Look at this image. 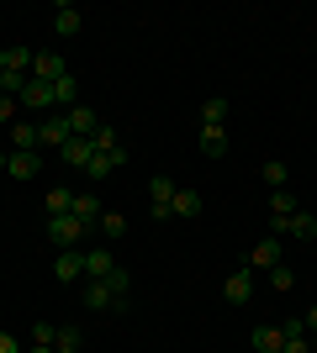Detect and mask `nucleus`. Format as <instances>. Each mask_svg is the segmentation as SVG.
I'll use <instances>...</instances> for the list:
<instances>
[{
    "instance_id": "21",
    "label": "nucleus",
    "mask_w": 317,
    "mask_h": 353,
    "mask_svg": "<svg viewBox=\"0 0 317 353\" xmlns=\"http://www.w3.org/2000/svg\"><path fill=\"white\" fill-rule=\"evenodd\" d=\"M37 169H43L37 153H11V163H6V174H11V179H32Z\"/></svg>"
},
{
    "instance_id": "30",
    "label": "nucleus",
    "mask_w": 317,
    "mask_h": 353,
    "mask_svg": "<svg viewBox=\"0 0 317 353\" xmlns=\"http://www.w3.org/2000/svg\"><path fill=\"white\" fill-rule=\"evenodd\" d=\"M222 121H227V101L217 95V101L201 105V127H222Z\"/></svg>"
},
{
    "instance_id": "13",
    "label": "nucleus",
    "mask_w": 317,
    "mask_h": 353,
    "mask_svg": "<svg viewBox=\"0 0 317 353\" xmlns=\"http://www.w3.org/2000/svg\"><path fill=\"white\" fill-rule=\"evenodd\" d=\"M59 159L69 163V169H85V163L95 159V148H90V137H69V143L59 148Z\"/></svg>"
},
{
    "instance_id": "25",
    "label": "nucleus",
    "mask_w": 317,
    "mask_h": 353,
    "mask_svg": "<svg viewBox=\"0 0 317 353\" xmlns=\"http://www.w3.org/2000/svg\"><path fill=\"white\" fill-rule=\"evenodd\" d=\"M201 153H206V159H222L227 153V132L222 127H201Z\"/></svg>"
},
{
    "instance_id": "31",
    "label": "nucleus",
    "mask_w": 317,
    "mask_h": 353,
    "mask_svg": "<svg viewBox=\"0 0 317 353\" xmlns=\"http://www.w3.org/2000/svg\"><path fill=\"white\" fill-rule=\"evenodd\" d=\"M265 185H275V190H286V159H265Z\"/></svg>"
},
{
    "instance_id": "34",
    "label": "nucleus",
    "mask_w": 317,
    "mask_h": 353,
    "mask_svg": "<svg viewBox=\"0 0 317 353\" xmlns=\"http://www.w3.org/2000/svg\"><path fill=\"white\" fill-rule=\"evenodd\" d=\"M16 105H21V101H11V95H0V127H11V121H16Z\"/></svg>"
},
{
    "instance_id": "39",
    "label": "nucleus",
    "mask_w": 317,
    "mask_h": 353,
    "mask_svg": "<svg viewBox=\"0 0 317 353\" xmlns=\"http://www.w3.org/2000/svg\"><path fill=\"white\" fill-rule=\"evenodd\" d=\"M27 353H53V348H43V343H32V348H27Z\"/></svg>"
},
{
    "instance_id": "29",
    "label": "nucleus",
    "mask_w": 317,
    "mask_h": 353,
    "mask_svg": "<svg viewBox=\"0 0 317 353\" xmlns=\"http://www.w3.org/2000/svg\"><path fill=\"white\" fill-rule=\"evenodd\" d=\"M106 285H111V295H117V301H127V295H133V274H127V269H111V274H106Z\"/></svg>"
},
{
    "instance_id": "41",
    "label": "nucleus",
    "mask_w": 317,
    "mask_h": 353,
    "mask_svg": "<svg viewBox=\"0 0 317 353\" xmlns=\"http://www.w3.org/2000/svg\"><path fill=\"white\" fill-rule=\"evenodd\" d=\"M312 353H317V332H312Z\"/></svg>"
},
{
    "instance_id": "35",
    "label": "nucleus",
    "mask_w": 317,
    "mask_h": 353,
    "mask_svg": "<svg viewBox=\"0 0 317 353\" xmlns=\"http://www.w3.org/2000/svg\"><path fill=\"white\" fill-rule=\"evenodd\" d=\"M280 353H312V338H286V343H280Z\"/></svg>"
},
{
    "instance_id": "28",
    "label": "nucleus",
    "mask_w": 317,
    "mask_h": 353,
    "mask_svg": "<svg viewBox=\"0 0 317 353\" xmlns=\"http://www.w3.org/2000/svg\"><path fill=\"white\" fill-rule=\"evenodd\" d=\"M32 59H37V53H32V48H21V43H11V48H6V69L32 74Z\"/></svg>"
},
{
    "instance_id": "19",
    "label": "nucleus",
    "mask_w": 317,
    "mask_h": 353,
    "mask_svg": "<svg viewBox=\"0 0 317 353\" xmlns=\"http://www.w3.org/2000/svg\"><path fill=\"white\" fill-rule=\"evenodd\" d=\"M296 211H302V206H296V195H291V190H270V221H291Z\"/></svg>"
},
{
    "instance_id": "1",
    "label": "nucleus",
    "mask_w": 317,
    "mask_h": 353,
    "mask_svg": "<svg viewBox=\"0 0 317 353\" xmlns=\"http://www.w3.org/2000/svg\"><path fill=\"white\" fill-rule=\"evenodd\" d=\"M85 232H90V227H85L75 211H69V216H48V243H53V248H79Z\"/></svg>"
},
{
    "instance_id": "22",
    "label": "nucleus",
    "mask_w": 317,
    "mask_h": 353,
    "mask_svg": "<svg viewBox=\"0 0 317 353\" xmlns=\"http://www.w3.org/2000/svg\"><path fill=\"white\" fill-rule=\"evenodd\" d=\"M79 101V85H75V74H64V79H53V105H64V111H75Z\"/></svg>"
},
{
    "instance_id": "33",
    "label": "nucleus",
    "mask_w": 317,
    "mask_h": 353,
    "mask_svg": "<svg viewBox=\"0 0 317 353\" xmlns=\"http://www.w3.org/2000/svg\"><path fill=\"white\" fill-rule=\"evenodd\" d=\"M53 338H59V327H53V322H37V327H32V343H43V348H53Z\"/></svg>"
},
{
    "instance_id": "15",
    "label": "nucleus",
    "mask_w": 317,
    "mask_h": 353,
    "mask_svg": "<svg viewBox=\"0 0 317 353\" xmlns=\"http://www.w3.org/2000/svg\"><path fill=\"white\" fill-rule=\"evenodd\" d=\"M111 269H117V253L111 248H90L85 253V280H106Z\"/></svg>"
},
{
    "instance_id": "5",
    "label": "nucleus",
    "mask_w": 317,
    "mask_h": 353,
    "mask_svg": "<svg viewBox=\"0 0 317 353\" xmlns=\"http://www.w3.org/2000/svg\"><path fill=\"white\" fill-rule=\"evenodd\" d=\"M85 306L90 311H127V301H117L106 280H85Z\"/></svg>"
},
{
    "instance_id": "38",
    "label": "nucleus",
    "mask_w": 317,
    "mask_h": 353,
    "mask_svg": "<svg viewBox=\"0 0 317 353\" xmlns=\"http://www.w3.org/2000/svg\"><path fill=\"white\" fill-rule=\"evenodd\" d=\"M6 163H11V153H6V148H0V174H6Z\"/></svg>"
},
{
    "instance_id": "37",
    "label": "nucleus",
    "mask_w": 317,
    "mask_h": 353,
    "mask_svg": "<svg viewBox=\"0 0 317 353\" xmlns=\"http://www.w3.org/2000/svg\"><path fill=\"white\" fill-rule=\"evenodd\" d=\"M302 322H307V338H312V332H317V306H312V311H307Z\"/></svg>"
},
{
    "instance_id": "6",
    "label": "nucleus",
    "mask_w": 317,
    "mask_h": 353,
    "mask_svg": "<svg viewBox=\"0 0 317 353\" xmlns=\"http://www.w3.org/2000/svg\"><path fill=\"white\" fill-rule=\"evenodd\" d=\"M249 264H254V269H275V264H286V248H280V237H259V243H254V253H249Z\"/></svg>"
},
{
    "instance_id": "11",
    "label": "nucleus",
    "mask_w": 317,
    "mask_h": 353,
    "mask_svg": "<svg viewBox=\"0 0 317 353\" xmlns=\"http://www.w3.org/2000/svg\"><path fill=\"white\" fill-rule=\"evenodd\" d=\"M222 295L233 301V306H249V301H254V274H249V269H238V274H227Z\"/></svg>"
},
{
    "instance_id": "4",
    "label": "nucleus",
    "mask_w": 317,
    "mask_h": 353,
    "mask_svg": "<svg viewBox=\"0 0 317 353\" xmlns=\"http://www.w3.org/2000/svg\"><path fill=\"white\" fill-rule=\"evenodd\" d=\"M270 232L275 237H296V243H312L317 237V216L312 211H296L291 221H270Z\"/></svg>"
},
{
    "instance_id": "32",
    "label": "nucleus",
    "mask_w": 317,
    "mask_h": 353,
    "mask_svg": "<svg viewBox=\"0 0 317 353\" xmlns=\"http://www.w3.org/2000/svg\"><path fill=\"white\" fill-rule=\"evenodd\" d=\"M270 285H275V290H291V285H296V269L275 264V269H270Z\"/></svg>"
},
{
    "instance_id": "27",
    "label": "nucleus",
    "mask_w": 317,
    "mask_h": 353,
    "mask_svg": "<svg viewBox=\"0 0 317 353\" xmlns=\"http://www.w3.org/2000/svg\"><path fill=\"white\" fill-rule=\"evenodd\" d=\"M27 79H32V74H21V69H6V74H0V95H11V101H21V90H27Z\"/></svg>"
},
{
    "instance_id": "20",
    "label": "nucleus",
    "mask_w": 317,
    "mask_h": 353,
    "mask_svg": "<svg viewBox=\"0 0 317 353\" xmlns=\"http://www.w3.org/2000/svg\"><path fill=\"white\" fill-rule=\"evenodd\" d=\"M79 27H85V16H79L75 6H59V11H53V32H59V37H75Z\"/></svg>"
},
{
    "instance_id": "2",
    "label": "nucleus",
    "mask_w": 317,
    "mask_h": 353,
    "mask_svg": "<svg viewBox=\"0 0 317 353\" xmlns=\"http://www.w3.org/2000/svg\"><path fill=\"white\" fill-rule=\"evenodd\" d=\"M175 190H180V185H175V179H164V174L148 179V211H153V221H164L169 211H175Z\"/></svg>"
},
{
    "instance_id": "16",
    "label": "nucleus",
    "mask_w": 317,
    "mask_h": 353,
    "mask_svg": "<svg viewBox=\"0 0 317 353\" xmlns=\"http://www.w3.org/2000/svg\"><path fill=\"white\" fill-rule=\"evenodd\" d=\"M75 216H79V221H85V227H90V232H95V221L106 216V206H101V195H95V190L75 195Z\"/></svg>"
},
{
    "instance_id": "8",
    "label": "nucleus",
    "mask_w": 317,
    "mask_h": 353,
    "mask_svg": "<svg viewBox=\"0 0 317 353\" xmlns=\"http://www.w3.org/2000/svg\"><path fill=\"white\" fill-rule=\"evenodd\" d=\"M64 74H69V63H64V53H53V48L32 59V79H43V85H53V79H64Z\"/></svg>"
},
{
    "instance_id": "36",
    "label": "nucleus",
    "mask_w": 317,
    "mask_h": 353,
    "mask_svg": "<svg viewBox=\"0 0 317 353\" xmlns=\"http://www.w3.org/2000/svg\"><path fill=\"white\" fill-rule=\"evenodd\" d=\"M0 353H27V348H21V343H16L11 332H0Z\"/></svg>"
},
{
    "instance_id": "23",
    "label": "nucleus",
    "mask_w": 317,
    "mask_h": 353,
    "mask_svg": "<svg viewBox=\"0 0 317 353\" xmlns=\"http://www.w3.org/2000/svg\"><path fill=\"white\" fill-rule=\"evenodd\" d=\"M43 206H48V216H69V211H75V190H64V185H53Z\"/></svg>"
},
{
    "instance_id": "12",
    "label": "nucleus",
    "mask_w": 317,
    "mask_h": 353,
    "mask_svg": "<svg viewBox=\"0 0 317 353\" xmlns=\"http://www.w3.org/2000/svg\"><path fill=\"white\" fill-rule=\"evenodd\" d=\"M43 137H37V121H11V153H37Z\"/></svg>"
},
{
    "instance_id": "7",
    "label": "nucleus",
    "mask_w": 317,
    "mask_h": 353,
    "mask_svg": "<svg viewBox=\"0 0 317 353\" xmlns=\"http://www.w3.org/2000/svg\"><path fill=\"white\" fill-rule=\"evenodd\" d=\"M21 105H27V111H37V117L59 111V105H53V85H43V79H27V90H21Z\"/></svg>"
},
{
    "instance_id": "40",
    "label": "nucleus",
    "mask_w": 317,
    "mask_h": 353,
    "mask_svg": "<svg viewBox=\"0 0 317 353\" xmlns=\"http://www.w3.org/2000/svg\"><path fill=\"white\" fill-rule=\"evenodd\" d=\"M0 74H6V43H0Z\"/></svg>"
},
{
    "instance_id": "24",
    "label": "nucleus",
    "mask_w": 317,
    "mask_h": 353,
    "mask_svg": "<svg viewBox=\"0 0 317 353\" xmlns=\"http://www.w3.org/2000/svg\"><path fill=\"white\" fill-rule=\"evenodd\" d=\"M95 232H101L106 243H117V237H127V216H122V211H106V216L95 221Z\"/></svg>"
},
{
    "instance_id": "9",
    "label": "nucleus",
    "mask_w": 317,
    "mask_h": 353,
    "mask_svg": "<svg viewBox=\"0 0 317 353\" xmlns=\"http://www.w3.org/2000/svg\"><path fill=\"white\" fill-rule=\"evenodd\" d=\"M122 163H127V148H122V153H95V159L85 163V179H95V185H101V179H111V174H117Z\"/></svg>"
},
{
    "instance_id": "10",
    "label": "nucleus",
    "mask_w": 317,
    "mask_h": 353,
    "mask_svg": "<svg viewBox=\"0 0 317 353\" xmlns=\"http://www.w3.org/2000/svg\"><path fill=\"white\" fill-rule=\"evenodd\" d=\"M37 137L53 143V148H64V143H69V117H64V111H48V117L37 121Z\"/></svg>"
},
{
    "instance_id": "26",
    "label": "nucleus",
    "mask_w": 317,
    "mask_h": 353,
    "mask_svg": "<svg viewBox=\"0 0 317 353\" xmlns=\"http://www.w3.org/2000/svg\"><path fill=\"white\" fill-rule=\"evenodd\" d=\"M90 148H95V153H122L117 127H111V121H101V127H95V137H90Z\"/></svg>"
},
{
    "instance_id": "17",
    "label": "nucleus",
    "mask_w": 317,
    "mask_h": 353,
    "mask_svg": "<svg viewBox=\"0 0 317 353\" xmlns=\"http://www.w3.org/2000/svg\"><path fill=\"white\" fill-rule=\"evenodd\" d=\"M249 343H254V353H280V327H270V322H259L254 332H249Z\"/></svg>"
},
{
    "instance_id": "3",
    "label": "nucleus",
    "mask_w": 317,
    "mask_h": 353,
    "mask_svg": "<svg viewBox=\"0 0 317 353\" xmlns=\"http://www.w3.org/2000/svg\"><path fill=\"white\" fill-rule=\"evenodd\" d=\"M53 280H59V285L85 280V248H59V259H53Z\"/></svg>"
},
{
    "instance_id": "14",
    "label": "nucleus",
    "mask_w": 317,
    "mask_h": 353,
    "mask_svg": "<svg viewBox=\"0 0 317 353\" xmlns=\"http://www.w3.org/2000/svg\"><path fill=\"white\" fill-rule=\"evenodd\" d=\"M64 117H69V137H95V127H101V117H95L90 105H75Z\"/></svg>"
},
{
    "instance_id": "18",
    "label": "nucleus",
    "mask_w": 317,
    "mask_h": 353,
    "mask_svg": "<svg viewBox=\"0 0 317 353\" xmlns=\"http://www.w3.org/2000/svg\"><path fill=\"white\" fill-rule=\"evenodd\" d=\"M169 216H180V221L201 216V195L191 190V185H180V190H175V211H169Z\"/></svg>"
}]
</instances>
